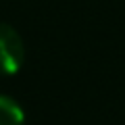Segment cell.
<instances>
[{
  "mask_svg": "<svg viewBox=\"0 0 125 125\" xmlns=\"http://www.w3.org/2000/svg\"><path fill=\"white\" fill-rule=\"evenodd\" d=\"M23 108L9 96H0V125H23Z\"/></svg>",
  "mask_w": 125,
  "mask_h": 125,
  "instance_id": "obj_2",
  "label": "cell"
},
{
  "mask_svg": "<svg viewBox=\"0 0 125 125\" xmlns=\"http://www.w3.org/2000/svg\"><path fill=\"white\" fill-rule=\"evenodd\" d=\"M25 48L17 31L6 23H0V73L13 75L21 69Z\"/></svg>",
  "mask_w": 125,
  "mask_h": 125,
  "instance_id": "obj_1",
  "label": "cell"
}]
</instances>
